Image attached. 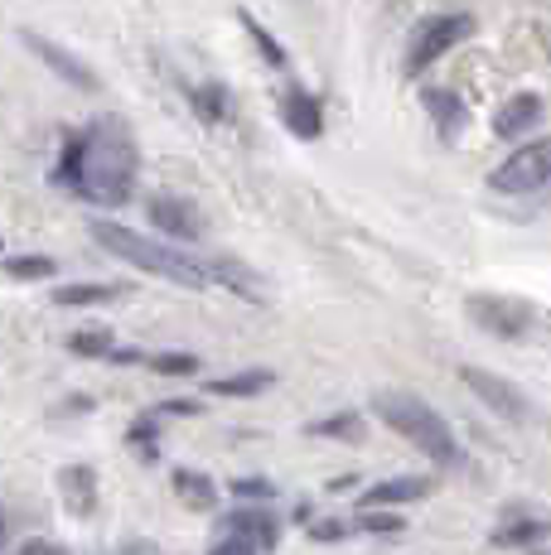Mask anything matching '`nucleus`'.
Wrapping results in <instances>:
<instances>
[{
  "instance_id": "f257e3e1",
  "label": "nucleus",
  "mask_w": 551,
  "mask_h": 555,
  "mask_svg": "<svg viewBox=\"0 0 551 555\" xmlns=\"http://www.w3.org/2000/svg\"><path fill=\"white\" fill-rule=\"evenodd\" d=\"M141 175V151L126 121L116 116H98L88 131L68 135L63 159L54 169V184H68L78 198L98 203V208H121Z\"/></svg>"
},
{
  "instance_id": "f03ea898",
  "label": "nucleus",
  "mask_w": 551,
  "mask_h": 555,
  "mask_svg": "<svg viewBox=\"0 0 551 555\" xmlns=\"http://www.w3.org/2000/svg\"><path fill=\"white\" fill-rule=\"evenodd\" d=\"M373 415L387 430H397L401 440L417 444L426 459H436L445 468L460 464V440H454V430L445 425V415H436V405H426L417 391H397V387L373 391Z\"/></svg>"
},
{
  "instance_id": "7ed1b4c3",
  "label": "nucleus",
  "mask_w": 551,
  "mask_h": 555,
  "mask_svg": "<svg viewBox=\"0 0 551 555\" xmlns=\"http://www.w3.org/2000/svg\"><path fill=\"white\" fill-rule=\"evenodd\" d=\"M92 237H98V247H107L112 256L131 261L136 271H145V275H161V281L184 285V291H204V285H208L204 261H194V256L165 247V242H155V237H145V232L126 228V222H92Z\"/></svg>"
},
{
  "instance_id": "20e7f679",
  "label": "nucleus",
  "mask_w": 551,
  "mask_h": 555,
  "mask_svg": "<svg viewBox=\"0 0 551 555\" xmlns=\"http://www.w3.org/2000/svg\"><path fill=\"white\" fill-rule=\"evenodd\" d=\"M474 35V20L470 15H431L421 20L417 29H411V49H407V73L417 78V73H426L436 59H445L454 44H464V39Z\"/></svg>"
},
{
  "instance_id": "39448f33",
  "label": "nucleus",
  "mask_w": 551,
  "mask_h": 555,
  "mask_svg": "<svg viewBox=\"0 0 551 555\" xmlns=\"http://www.w3.org/2000/svg\"><path fill=\"white\" fill-rule=\"evenodd\" d=\"M470 319L494 338H523L537 328V305L523 295H470Z\"/></svg>"
},
{
  "instance_id": "423d86ee",
  "label": "nucleus",
  "mask_w": 551,
  "mask_h": 555,
  "mask_svg": "<svg viewBox=\"0 0 551 555\" xmlns=\"http://www.w3.org/2000/svg\"><path fill=\"white\" fill-rule=\"evenodd\" d=\"M551 175V141H527L489 175L494 194H537Z\"/></svg>"
},
{
  "instance_id": "0eeeda50",
  "label": "nucleus",
  "mask_w": 551,
  "mask_h": 555,
  "mask_svg": "<svg viewBox=\"0 0 551 555\" xmlns=\"http://www.w3.org/2000/svg\"><path fill=\"white\" fill-rule=\"evenodd\" d=\"M460 382L484 405H489L494 415H503V421H527V415H533V397H527V391L517 387L513 377H498V372H489V367H474V362H464Z\"/></svg>"
},
{
  "instance_id": "6e6552de",
  "label": "nucleus",
  "mask_w": 551,
  "mask_h": 555,
  "mask_svg": "<svg viewBox=\"0 0 551 555\" xmlns=\"http://www.w3.org/2000/svg\"><path fill=\"white\" fill-rule=\"evenodd\" d=\"M20 44L35 53V59L44 63L49 73H59L68 88H78V92H102V78L88 68V59H78L73 49H63L59 39H44L39 29H20Z\"/></svg>"
},
{
  "instance_id": "1a4fd4ad",
  "label": "nucleus",
  "mask_w": 551,
  "mask_h": 555,
  "mask_svg": "<svg viewBox=\"0 0 551 555\" xmlns=\"http://www.w3.org/2000/svg\"><path fill=\"white\" fill-rule=\"evenodd\" d=\"M145 212H151V222L165 232V237H179V242H198V237H204V212H198L189 198L155 194Z\"/></svg>"
},
{
  "instance_id": "9d476101",
  "label": "nucleus",
  "mask_w": 551,
  "mask_h": 555,
  "mask_svg": "<svg viewBox=\"0 0 551 555\" xmlns=\"http://www.w3.org/2000/svg\"><path fill=\"white\" fill-rule=\"evenodd\" d=\"M281 121H285V131H291V135L315 141V135L324 131V106H320V98H310V92L291 88L281 98Z\"/></svg>"
},
{
  "instance_id": "9b49d317",
  "label": "nucleus",
  "mask_w": 551,
  "mask_h": 555,
  "mask_svg": "<svg viewBox=\"0 0 551 555\" xmlns=\"http://www.w3.org/2000/svg\"><path fill=\"white\" fill-rule=\"evenodd\" d=\"M222 531H228V537H242L247 546H257V551H271L276 541H281L276 517L271 512H261V507H242V512H232V517H222Z\"/></svg>"
},
{
  "instance_id": "f8f14e48",
  "label": "nucleus",
  "mask_w": 551,
  "mask_h": 555,
  "mask_svg": "<svg viewBox=\"0 0 551 555\" xmlns=\"http://www.w3.org/2000/svg\"><path fill=\"white\" fill-rule=\"evenodd\" d=\"M547 116V106L537 92H517V98H508L503 106H498V116H494V131L503 135V141H513V135H523V131H533L537 121Z\"/></svg>"
},
{
  "instance_id": "ddd939ff",
  "label": "nucleus",
  "mask_w": 551,
  "mask_h": 555,
  "mask_svg": "<svg viewBox=\"0 0 551 555\" xmlns=\"http://www.w3.org/2000/svg\"><path fill=\"white\" fill-rule=\"evenodd\" d=\"M426 493H431V478H417V474L387 478V483H373L363 493V512H387L397 503H417V498H426Z\"/></svg>"
},
{
  "instance_id": "4468645a",
  "label": "nucleus",
  "mask_w": 551,
  "mask_h": 555,
  "mask_svg": "<svg viewBox=\"0 0 551 555\" xmlns=\"http://www.w3.org/2000/svg\"><path fill=\"white\" fill-rule=\"evenodd\" d=\"M59 488H63V503H68L73 517H88L98 507V474L88 464H68L59 474Z\"/></svg>"
},
{
  "instance_id": "2eb2a0df",
  "label": "nucleus",
  "mask_w": 551,
  "mask_h": 555,
  "mask_svg": "<svg viewBox=\"0 0 551 555\" xmlns=\"http://www.w3.org/2000/svg\"><path fill=\"white\" fill-rule=\"evenodd\" d=\"M204 275H208V281H222V285H228V291L247 295L252 305H261V281L247 271V266H238V261H232V256H214V261L204 266Z\"/></svg>"
},
{
  "instance_id": "dca6fc26",
  "label": "nucleus",
  "mask_w": 551,
  "mask_h": 555,
  "mask_svg": "<svg viewBox=\"0 0 551 555\" xmlns=\"http://www.w3.org/2000/svg\"><path fill=\"white\" fill-rule=\"evenodd\" d=\"M426 112H431V121L440 126V135H445V141H454V135L464 131V121H470V112H464V102L454 98V92H445V88H431V92H426Z\"/></svg>"
},
{
  "instance_id": "f3484780",
  "label": "nucleus",
  "mask_w": 551,
  "mask_h": 555,
  "mask_svg": "<svg viewBox=\"0 0 551 555\" xmlns=\"http://www.w3.org/2000/svg\"><path fill=\"white\" fill-rule=\"evenodd\" d=\"M175 493H179V503L194 507V512H208V507L218 503L214 478H208V474H194V468H175Z\"/></svg>"
},
{
  "instance_id": "a211bd4d",
  "label": "nucleus",
  "mask_w": 551,
  "mask_h": 555,
  "mask_svg": "<svg viewBox=\"0 0 551 555\" xmlns=\"http://www.w3.org/2000/svg\"><path fill=\"white\" fill-rule=\"evenodd\" d=\"M271 382H276L271 367H252V372H232V377L208 382V391H214V397H257V391H267Z\"/></svg>"
},
{
  "instance_id": "6ab92c4d",
  "label": "nucleus",
  "mask_w": 551,
  "mask_h": 555,
  "mask_svg": "<svg viewBox=\"0 0 551 555\" xmlns=\"http://www.w3.org/2000/svg\"><path fill=\"white\" fill-rule=\"evenodd\" d=\"M238 25L247 29V39L261 49V59H267L271 68H285V63H291V53H285V44H276V39H271V29L261 25V20L252 15V10H238Z\"/></svg>"
},
{
  "instance_id": "aec40b11",
  "label": "nucleus",
  "mask_w": 551,
  "mask_h": 555,
  "mask_svg": "<svg viewBox=\"0 0 551 555\" xmlns=\"http://www.w3.org/2000/svg\"><path fill=\"white\" fill-rule=\"evenodd\" d=\"M121 295V285H98V281H78V285H59L54 291V305H68V309H78V305H107Z\"/></svg>"
},
{
  "instance_id": "412c9836",
  "label": "nucleus",
  "mask_w": 551,
  "mask_h": 555,
  "mask_svg": "<svg viewBox=\"0 0 551 555\" xmlns=\"http://www.w3.org/2000/svg\"><path fill=\"white\" fill-rule=\"evenodd\" d=\"M5 275L10 281H49V275L59 271V261L54 256H44V251H25V256H5Z\"/></svg>"
},
{
  "instance_id": "4be33fe9",
  "label": "nucleus",
  "mask_w": 551,
  "mask_h": 555,
  "mask_svg": "<svg viewBox=\"0 0 551 555\" xmlns=\"http://www.w3.org/2000/svg\"><path fill=\"white\" fill-rule=\"evenodd\" d=\"M194 112L204 116V121H228L232 116V98L222 82H204V88L194 92Z\"/></svg>"
},
{
  "instance_id": "5701e85b",
  "label": "nucleus",
  "mask_w": 551,
  "mask_h": 555,
  "mask_svg": "<svg viewBox=\"0 0 551 555\" xmlns=\"http://www.w3.org/2000/svg\"><path fill=\"white\" fill-rule=\"evenodd\" d=\"M68 348L78 358H107L116 344H112L107 328H78V334H68Z\"/></svg>"
},
{
  "instance_id": "b1692460",
  "label": "nucleus",
  "mask_w": 551,
  "mask_h": 555,
  "mask_svg": "<svg viewBox=\"0 0 551 555\" xmlns=\"http://www.w3.org/2000/svg\"><path fill=\"white\" fill-rule=\"evenodd\" d=\"M310 435H334V440H358L363 435V421H358L354 411H344V415H334V421H315V425H305Z\"/></svg>"
},
{
  "instance_id": "393cba45",
  "label": "nucleus",
  "mask_w": 551,
  "mask_h": 555,
  "mask_svg": "<svg viewBox=\"0 0 551 555\" xmlns=\"http://www.w3.org/2000/svg\"><path fill=\"white\" fill-rule=\"evenodd\" d=\"M358 527L363 531H373V537H397L407 521L397 517V512H358Z\"/></svg>"
},
{
  "instance_id": "a878e982",
  "label": "nucleus",
  "mask_w": 551,
  "mask_h": 555,
  "mask_svg": "<svg viewBox=\"0 0 551 555\" xmlns=\"http://www.w3.org/2000/svg\"><path fill=\"white\" fill-rule=\"evenodd\" d=\"M547 537V527L542 521H517V527H503L498 531V546H527V541H542Z\"/></svg>"
},
{
  "instance_id": "bb28decb",
  "label": "nucleus",
  "mask_w": 551,
  "mask_h": 555,
  "mask_svg": "<svg viewBox=\"0 0 551 555\" xmlns=\"http://www.w3.org/2000/svg\"><path fill=\"white\" fill-rule=\"evenodd\" d=\"M151 367L155 372H169V377H189V372H198V358L194 353H155Z\"/></svg>"
},
{
  "instance_id": "cd10ccee",
  "label": "nucleus",
  "mask_w": 551,
  "mask_h": 555,
  "mask_svg": "<svg viewBox=\"0 0 551 555\" xmlns=\"http://www.w3.org/2000/svg\"><path fill=\"white\" fill-rule=\"evenodd\" d=\"M232 498H257V503H267V498H276V488L267 478H238V483H232Z\"/></svg>"
},
{
  "instance_id": "c85d7f7f",
  "label": "nucleus",
  "mask_w": 551,
  "mask_h": 555,
  "mask_svg": "<svg viewBox=\"0 0 551 555\" xmlns=\"http://www.w3.org/2000/svg\"><path fill=\"white\" fill-rule=\"evenodd\" d=\"M208 555H257V546H247V541H242V537H222V541H218V546L208 551Z\"/></svg>"
},
{
  "instance_id": "c756f323",
  "label": "nucleus",
  "mask_w": 551,
  "mask_h": 555,
  "mask_svg": "<svg viewBox=\"0 0 551 555\" xmlns=\"http://www.w3.org/2000/svg\"><path fill=\"white\" fill-rule=\"evenodd\" d=\"M194 411H198L194 401H165V405H155L151 415H194Z\"/></svg>"
},
{
  "instance_id": "7c9ffc66",
  "label": "nucleus",
  "mask_w": 551,
  "mask_h": 555,
  "mask_svg": "<svg viewBox=\"0 0 551 555\" xmlns=\"http://www.w3.org/2000/svg\"><path fill=\"white\" fill-rule=\"evenodd\" d=\"M116 555H161V551H155V541H126Z\"/></svg>"
},
{
  "instance_id": "2f4dec72",
  "label": "nucleus",
  "mask_w": 551,
  "mask_h": 555,
  "mask_svg": "<svg viewBox=\"0 0 551 555\" xmlns=\"http://www.w3.org/2000/svg\"><path fill=\"white\" fill-rule=\"evenodd\" d=\"M334 537H344L338 521H320V527H315V541H334Z\"/></svg>"
},
{
  "instance_id": "473e14b6",
  "label": "nucleus",
  "mask_w": 551,
  "mask_h": 555,
  "mask_svg": "<svg viewBox=\"0 0 551 555\" xmlns=\"http://www.w3.org/2000/svg\"><path fill=\"white\" fill-rule=\"evenodd\" d=\"M39 555H68V551H63V546H49V551H39Z\"/></svg>"
},
{
  "instance_id": "72a5a7b5",
  "label": "nucleus",
  "mask_w": 551,
  "mask_h": 555,
  "mask_svg": "<svg viewBox=\"0 0 551 555\" xmlns=\"http://www.w3.org/2000/svg\"><path fill=\"white\" fill-rule=\"evenodd\" d=\"M0 541H5V521H0Z\"/></svg>"
}]
</instances>
